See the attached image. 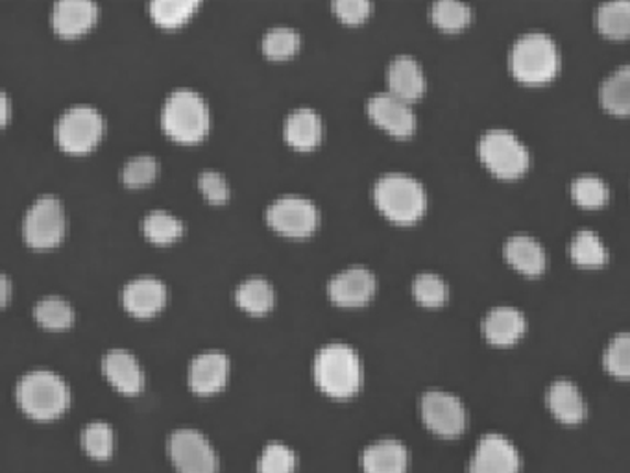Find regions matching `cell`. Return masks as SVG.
Instances as JSON below:
<instances>
[{"mask_svg": "<svg viewBox=\"0 0 630 473\" xmlns=\"http://www.w3.org/2000/svg\"><path fill=\"white\" fill-rule=\"evenodd\" d=\"M313 375L318 388L329 398H351L361 388V359L348 344L332 342L316 353Z\"/></svg>", "mask_w": 630, "mask_h": 473, "instance_id": "1", "label": "cell"}, {"mask_svg": "<svg viewBox=\"0 0 630 473\" xmlns=\"http://www.w3.org/2000/svg\"><path fill=\"white\" fill-rule=\"evenodd\" d=\"M15 399L30 418L56 420L69 409L70 391L67 383L51 370H34L19 380Z\"/></svg>", "mask_w": 630, "mask_h": 473, "instance_id": "2", "label": "cell"}, {"mask_svg": "<svg viewBox=\"0 0 630 473\" xmlns=\"http://www.w3.org/2000/svg\"><path fill=\"white\" fill-rule=\"evenodd\" d=\"M373 202L381 215L394 224L419 222L427 209L424 185L409 174H384L373 185Z\"/></svg>", "mask_w": 630, "mask_h": 473, "instance_id": "3", "label": "cell"}, {"mask_svg": "<svg viewBox=\"0 0 630 473\" xmlns=\"http://www.w3.org/2000/svg\"><path fill=\"white\" fill-rule=\"evenodd\" d=\"M561 69V54L555 41L544 32H529L515 41L510 51V70L525 86H545Z\"/></svg>", "mask_w": 630, "mask_h": 473, "instance_id": "4", "label": "cell"}, {"mask_svg": "<svg viewBox=\"0 0 630 473\" xmlns=\"http://www.w3.org/2000/svg\"><path fill=\"white\" fill-rule=\"evenodd\" d=\"M161 127L180 145L200 143L209 130L206 100L193 89L172 91L161 111Z\"/></svg>", "mask_w": 630, "mask_h": 473, "instance_id": "5", "label": "cell"}, {"mask_svg": "<svg viewBox=\"0 0 630 473\" xmlns=\"http://www.w3.org/2000/svg\"><path fill=\"white\" fill-rule=\"evenodd\" d=\"M482 165L499 179H515L528 173L531 156L520 139L509 130H490L477 145Z\"/></svg>", "mask_w": 630, "mask_h": 473, "instance_id": "6", "label": "cell"}, {"mask_svg": "<svg viewBox=\"0 0 630 473\" xmlns=\"http://www.w3.org/2000/svg\"><path fill=\"white\" fill-rule=\"evenodd\" d=\"M104 117L93 106H73L64 111L54 128V138L62 151L80 156L91 152L104 135Z\"/></svg>", "mask_w": 630, "mask_h": 473, "instance_id": "7", "label": "cell"}, {"mask_svg": "<svg viewBox=\"0 0 630 473\" xmlns=\"http://www.w3.org/2000/svg\"><path fill=\"white\" fill-rule=\"evenodd\" d=\"M65 230L67 220L64 204L51 195L37 198L24 215L23 237L30 249H54L64 241Z\"/></svg>", "mask_w": 630, "mask_h": 473, "instance_id": "8", "label": "cell"}, {"mask_svg": "<svg viewBox=\"0 0 630 473\" xmlns=\"http://www.w3.org/2000/svg\"><path fill=\"white\" fill-rule=\"evenodd\" d=\"M166 451L178 473H217L218 457L211 442L198 429H176L169 437Z\"/></svg>", "mask_w": 630, "mask_h": 473, "instance_id": "9", "label": "cell"}, {"mask_svg": "<svg viewBox=\"0 0 630 473\" xmlns=\"http://www.w3.org/2000/svg\"><path fill=\"white\" fill-rule=\"evenodd\" d=\"M267 222L280 235L305 239L313 235L321 224V213L307 198L283 197L270 204Z\"/></svg>", "mask_w": 630, "mask_h": 473, "instance_id": "10", "label": "cell"}, {"mask_svg": "<svg viewBox=\"0 0 630 473\" xmlns=\"http://www.w3.org/2000/svg\"><path fill=\"white\" fill-rule=\"evenodd\" d=\"M420 415L425 428L444 439L463 435L468 421L463 402L455 394L444 391H427L420 399Z\"/></svg>", "mask_w": 630, "mask_h": 473, "instance_id": "11", "label": "cell"}, {"mask_svg": "<svg viewBox=\"0 0 630 473\" xmlns=\"http://www.w3.org/2000/svg\"><path fill=\"white\" fill-rule=\"evenodd\" d=\"M520 453L507 437L488 433L479 439L471 453L468 473H518Z\"/></svg>", "mask_w": 630, "mask_h": 473, "instance_id": "12", "label": "cell"}, {"mask_svg": "<svg viewBox=\"0 0 630 473\" xmlns=\"http://www.w3.org/2000/svg\"><path fill=\"white\" fill-rule=\"evenodd\" d=\"M368 117L381 130L395 139H409L416 130V116L408 102L398 99L394 95L378 92L367 105Z\"/></svg>", "mask_w": 630, "mask_h": 473, "instance_id": "13", "label": "cell"}, {"mask_svg": "<svg viewBox=\"0 0 630 473\" xmlns=\"http://www.w3.org/2000/svg\"><path fill=\"white\" fill-rule=\"evenodd\" d=\"M378 289L376 276L365 266H350L327 283V295L338 307H362Z\"/></svg>", "mask_w": 630, "mask_h": 473, "instance_id": "14", "label": "cell"}, {"mask_svg": "<svg viewBox=\"0 0 630 473\" xmlns=\"http://www.w3.org/2000/svg\"><path fill=\"white\" fill-rule=\"evenodd\" d=\"M229 375V361L222 352H204L189 364L187 382L198 396H211L226 387Z\"/></svg>", "mask_w": 630, "mask_h": 473, "instance_id": "15", "label": "cell"}, {"mask_svg": "<svg viewBox=\"0 0 630 473\" xmlns=\"http://www.w3.org/2000/svg\"><path fill=\"white\" fill-rule=\"evenodd\" d=\"M98 7L89 0H59L52 8V29L62 37H78L95 26Z\"/></svg>", "mask_w": 630, "mask_h": 473, "instance_id": "16", "label": "cell"}, {"mask_svg": "<svg viewBox=\"0 0 630 473\" xmlns=\"http://www.w3.org/2000/svg\"><path fill=\"white\" fill-rule=\"evenodd\" d=\"M166 289L155 277H138L122 289V306L132 317L150 318L165 307Z\"/></svg>", "mask_w": 630, "mask_h": 473, "instance_id": "17", "label": "cell"}, {"mask_svg": "<svg viewBox=\"0 0 630 473\" xmlns=\"http://www.w3.org/2000/svg\"><path fill=\"white\" fill-rule=\"evenodd\" d=\"M102 372L109 385L127 396H135L144 388V374L138 359L127 350H111L102 359Z\"/></svg>", "mask_w": 630, "mask_h": 473, "instance_id": "18", "label": "cell"}, {"mask_svg": "<svg viewBox=\"0 0 630 473\" xmlns=\"http://www.w3.org/2000/svg\"><path fill=\"white\" fill-rule=\"evenodd\" d=\"M387 81L390 95H394L408 105H413L424 97V70L413 56H398L392 59L387 70Z\"/></svg>", "mask_w": 630, "mask_h": 473, "instance_id": "19", "label": "cell"}, {"mask_svg": "<svg viewBox=\"0 0 630 473\" xmlns=\"http://www.w3.org/2000/svg\"><path fill=\"white\" fill-rule=\"evenodd\" d=\"M528 329V322L522 312L514 307H493L482 320V333L492 346H512L522 339Z\"/></svg>", "mask_w": 630, "mask_h": 473, "instance_id": "20", "label": "cell"}, {"mask_svg": "<svg viewBox=\"0 0 630 473\" xmlns=\"http://www.w3.org/2000/svg\"><path fill=\"white\" fill-rule=\"evenodd\" d=\"M551 415L566 426H577L586 418V402L579 388L569 380H556L545 394Z\"/></svg>", "mask_w": 630, "mask_h": 473, "instance_id": "21", "label": "cell"}, {"mask_svg": "<svg viewBox=\"0 0 630 473\" xmlns=\"http://www.w3.org/2000/svg\"><path fill=\"white\" fill-rule=\"evenodd\" d=\"M409 466V451L400 440L381 439L367 446L361 453L365 473H405Z\"/></svg>", "mask_w": 630, "mask_h": 473, "instance_id": "22", "label": "cell"}, {"mask_svg": "<svg viewBox=\"0 0 630 473\" xmlns=\"http://www.w3.org/2000/svg\"><path fill=\"white\" fill-rule=\"evenodd\" d=\"M504 260L523 276L539 277L544 274L547 257L542 244L529 235L510 237L504 243Z\"/></svg>", "mask_w": 630, "mask_h": 473, "instance_id": "23", "label": "cell"}, {"mask_svg": "<svg viewBox=\"0 0 630 473\" xmlns=\"http://www.w3.org/2000/svg\"><path fill=\"white\" fill-rule=\"evenodd\" d=\"M283 135L289 145L296 151H313L322 143L324 127L322 119L315 110L311 108H300L286 117Z\"/></svg>", "mask_w": 630, "mask_h": 473, "instance_id": "24", "label": "cell"}, {"mask_svg": "<svg viewBox=\"0 0 630 473\" xmlns=\"http://www.w3.org/2000/svg\"><path fill=\"white\" fill-rule=\"evenodd\" d=\"M599 99L610 116H630V65L613 70L602 81Z\"/></svg>", "mask_w": 630, "mask_h": 473, "instance_id": "25", "label": "cell"}, {"mask_svg": "<svg viewBox=\"0 0 630 473\" xmlns=\"http://www.w3.org/2000/svg\"><path fill=\"white\" fill-rule=\"evenodd\" d=\"M596 26L608 40L630 37V0H610L597 8Z\"/></svg>", "mask_w": 630, "mask_h": 473, "instance_id": "26", "label": "cell"}, {"mask_svg": "<svg viewBox=\"0 0 630 473\" xmlns=\"http://www.w3.org/2000/svg\"><path fill=\"white\" fill-rule=\"evenodd\" d=\"M236 301L242 311L253 317H261L274 307V289L263 277H250L237 287Z\"/></svg>", "mask_w": 630, "mask_h": 473, "instance_id": "27", "label": "cell"}, {"mask_svg": "<svg viewBox=\"0 0 630 473\" xmlns=\"http://www.w3.org/2000/svg\"><path fill=\"white\" fill-rule=\"evenodd\" d=\"M569 257L583 268H601L607 265L608 250L594 231L580 230L569 243Z\"/></svg>", "mask_w": 630, "mask_h": 473, "instance_id": "28", "label": "cell"}, {"mask_svg": "<svg viewBox=\"0 0 630 473\" xmlns=\"http://www.w3.org/2000/svg\"><path fill=\"white\" fill-rule=\"evenodd\" d=\"M198 8V0H154L149 4V12L150 18L154 19V23L160 24L161 29L172 30L184 26Z\"/></svg>", "mask_w": 630, "mask_h": 473, "instance_id": "29", "label": "cell"}, {"mask_svg": "<svg viewBox=\"0 0 630 473\" xmlns=\"http://www.w3.org/2000/svg\"><path fill=\"white\" fill-rule=\"evenodd\" d=\"M34 318L41 328L48 329V331H65L75 322V311L69 301L51 296L35 304Z\"/></svg>", "mask_w": 630, "mask_h": 473, "instance_id": "30", "label": "cell"}, {"mask_svg": "<svg viewBox=\"0 0 630 473\" xmlns=\"http://www.w3.org/2000/svg\"><path fill=\"white\" fill-rule=\"evenodd\" d=\"M143 231L150 243L171 244L184 235V224L174 215L166 213L163 209H155L144 217Z\"/></svg>", "mask_w": 630, "mask_h": 473, "instance_id": "31", "label": "cell"}, {"mask_svg": "<svg viewBox=\"0 0 630 473\" xmlns=\"http://www.w3.org/2000/svg\"><path fill=\"white\" fill-rule=\"evenodd\" d=\"M569 193H572L573 202L585 209L605 208L608 204V198H610L608 185L601 178L591 176V174H585V176L573 179Z\"/></svg>", "mask_w": 630, "mask_h": 473, "instance_id": "32", "label": "cell"}, {"mask_svg": "<svg viewBox=\"0 0 630 473\" xmlns=\"http://www.w3.org/2000/svg\"><path fill=\"white\" fill-rule=\"evenodd\" d=\"M431 21L436 29L442 32H460L465 30L471 21L470 7H466L457 0H441L431 8Z\"/></svg>", "mask_w": 630, "mask_h": 473, "instance_id": "33", "label": "cell"}, {"mask_svg": "<svg viewBox=\"0 0 630 473\" xmlns=\"http://www.w3.org/2000/svg\"><path fill=\"white\" fill-rule=\"evenodd\" d=\"M82 448L95 461H106L113 453V429L106 421H91L82 431Z\"/></svg>", "mask_w": 630, "mask_h": 473, "instance_id": "34", "label": "cell"}, {"mask_svg": "<svg viewBox=\"0 0 630 473\" xmlns=\"http://www.w3.org/2000/svg\"><path fill=\"white\" fill-rule=\"evenodd\" d=\"M602 366L608 374L616 380H630V333H619L608 342L605 355H602Z\"/></svg>", "mask_w": 630, "mask_h": 473, "instance_id": "35", "label": "cell"}, {"mask_svg": "<svg viewBox=\"0 0 630 473\" xmlns=\"http://www.w3.org/2000/svg\"><path fill=\"white\" fill-rule=\"evenodd\" d=\"M413 296L420 306L436 309V307L446 304L449 290H447L446 282L441 276L424 272V274L414 277Z\"/></svg>", "mask_w": 630, "mask_h": 473, "instance_id": "36", "label": "cell"}, {"mask_svg": "<svg viewBox=\"0 0 630 473\" xmlns=\"http://www.w3.org/2000/svg\"><path fill=\"white\" fill-rule=\"evenodd\" d=\"M300 34L294 29L278 26L264 34L263 53L270 59H286L298 53Z\"/></svg>", "mask_w": 630, "mask_h": 473, "instance_id": "37", "label": "cell"}, {"mask_svg": "<svg viewBox=\"0 0 630 473\" xmlns=\"http://www.w3.org/2000/svg\"><path fill=\"white\" fill-rule=\"evenodd\" d=\"M296 453L281 442L264 446L258 459V473H294Z\"/></svg>", "mask_w": 630, "mask_h": 473, "instance_id": "38", "label": "cell"}, {"mask_svg": "<svg viewBox=\"0 0 630 473\" xmlns=\"http://www.w3.org/2000/svg\"><path fill=\"white\" fill-rule=\"evenodd\" d=\"M160 173L158 160L152 156H135L128 160L127 165L122 168V184L130 189H141L154 182L155 176Z\"/></svg>", "mask_w": 630, "mask_h": 473, "instance_id": "39", "label": "cell"}, {"mask_svg": "<svg viewBox=\"0 0 630 473\" xmlns=\"http://www.w3.org/2000/svg\"><path fill=\"white\" fill-rule=\"evenodd\" d=\"M333 12L344 24H361L370 18L372 12V2L367 0H337L333 2Z\"/></svg>", "mask_w": 630, "mask_h": 473, "instance_id": "40", "label": "cell"}, {"mask_svg": "<svg viewBox=\"0 0 630 473\" xmlns=\"http://www.w3.org/2000/svg\"><path fill=\"white\" fill-rule=\"evenodd\" d=\"M198 185H200L202 195L207 202L215 204V206L228 202V184H226L222 174L217 173V170H204L198 178Z\"/></svg>", "mask_w": 630, "mask_h": 473, "instance_id": "41", "label": "cell"}, {"mask_svg": "<svg viewBox=\"0 0 630 473\" xmlns=\"http://www.w3.org/2000/svg\"><path fill=\"white\" fill-rule=\"evenodd\" d=\"M10 298H12V282L7 274H2L0 277V306L7 307Z\"/></svg>", "mask_w": 630, "mask_h": 473, "instance_id": "42", "label": "cell"}, {"mask_svg": "<svg viewBox=\"0 0 630 473\" xmlns=\"http://www.w3.org/2000/svg\"><path fill=\"white\" fill-rule=\"evenodd\" d=\"M0 110H2V127H7L10 122V117H12V105H10V99H8L7 92H2V100H0Z\"/></svg>", "mask_w": 630, "mask_h": 473, "instance_id": "43", "label": "cell"}]
</instances>
